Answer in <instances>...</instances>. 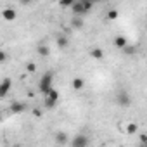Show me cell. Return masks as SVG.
<instances>
[{
	"label": "cell",
	"instance_id": "cell-6",
	"mask_svg": "<svg viewBox=\"0 0 147 147\" xmlns=\"http://www.w3.org/2000/svg\"><path fill=\"white\" fill-rule=\"evenodd\" d=\"M11 85H12V82H11L9 78H5L2 83H0V95L5 97V95L9 94V90H11Z\"/></svg>",
	"mask_w": 147,
	"mask_h": 147
},
{
	"label": "cell",
	"instance_id": "cell-20",
	"mask_svg": "<svg viewBox=\"0 0 147 147\" xmlns=\"http://www.w3.org/2000/svg\"><path fill=\"white\" fill-rule=\"evenodd\" d=\"M19 2H21V4H23V5H28V4H30V2H31V0H19Z\"/></svg>",
	"mask_w": 147,
	"mask_h": 147
},
{
	"label": "cell",
	"instance_id": "cell-21",
	"mask_svg": "<svg viewBox=\"0 0 147 147\" xmlns=\"http://www.w3.org/2000/svg\"><path fill=\"white\" fill-rule=\"evenodd\" d=\"M82 2H94L95 4V2H99V0H82Z\"/></svg>",
	"mask_w": 147,
	"mask_h": 147
},
{
	"label": "cell",
	"instance_id": "cell-4",
	"mask_svg": "<svg viewBox=\"0 0 147 147\" xmlns=\"http://www.w3.org/2000/svg\"><path fill=\"white\" fill-rule=\"evenodd\" d=\"M57 100H59V92L57 90H50L47 95H45V107H49V109H52L55 104H57Z\"/></svg>",
	"mask_w": 147,
	"mask_h": 147
},
{
	"label": "cell",
	"instance_id": "cell-2",
	"mask_svg": "<svg viewBox=\"0 0 147 147\" xmlns=\"http://www.w3.org/2000/svg\"><path fill=\"white\" fill-rule=\"evenodd\" d=\"M52 80H54V75L49 71V73H45V75L42 76V80H40V83H38V88H40V92L43 94V95H47L54 87H52Z\"/></svg>",
	"mask_w": 147,
	"mask_h": 147
},
{
	"label": "cell",
	"instance_id": "cell-19",
	"mask_svg": "<svg viewBox=\"0 0 147 147\" xmlns=\"http://www.w3.org/2000/svg\"><path fill=\"white\" fill-rule=\"evenodd\" d=\"M26 67H28V71H35V69H36V67H35V64H33V62H30V64H28V66H26Z\"/></svg>",
	"mask_w": 147,
	"mask_h": 147
},
{
	"label": "cell",
	"instance_id": "cell-9",
	"mask_svg": "<svg viewBox=\"0 0 147 147\" xmlns=\"http://www.w3.org/2000/svg\"><path fill=\"white\" fill-rule=\"evenodd\" d=\"M67 45H69V38H67V36H64V35L57 36V47H59V49H66Z\"/></svg>",
	"mask_w": 147,
	"mask_h": 147
},
{
	"label": "cell",
	"instance_id": "cell-1",
	"mask_svg": "<svg viewBox=\"0 0 147 147\" xmlns=\"http://www.w3.org/2000/svg\"><path fill=\"white\" fill-rule=\"evenodd\" d=\"M92 7H94V2H82V0H76V2L73 4L71 11H73L75 16H85V14H88L92 11Z\"/></svg>",
	"mask_w": 147,
	"mask_h": 147
},
{
	"label": "cell",
	"instance_id": "cell-12",
	"mask_svg": "<svg viewBox=\"0 0 147 147\" xmlns=\"http://www.w3.org/2000/svg\"><path fill=\"white\" fill-rule=\"evenodd\" d=\"M11 111L12 113H21V111H24V104L23 102H14L12 107H11Z\"/></svg>",
	"mask_w": 147,
	"mask_h": 147
},
{
	"label": "cell",
	"instance_id": "cell-8",
	"mask_svg": "<svg viewBox=\"0 0 147 147\" xmlns=\"http://www.w3.org/2000/svg\"><path fill=\"white\" fill-rule=\"evenodd\" d=\"M2 16H4L5 21H14V19H16V11H14V9H4Z\"/></svg>",
	"mask_w": 147,
	"mask_h": 147
},
{
	"label": "cell",
	"instance_id": "cell-11",
	"mask_svg": "<svg viewBox=\"0 0 147 147\" xmlns=\"http://www.w3.org/2000/svg\"><path fill=\"white\" fill-rule=\"evenodd\" d=\"M55 142H57V144H69L66 133H55Z\"/></svg>",
	"mask_w": 147,
	"mask_h": 147
},
{
	"label": "cell",
	"instance_id": "cell-15",
	"mask_svg": "<svg viewBox=\"0 0 147 147\" xmlns=\"http://www.w3.org/2000/svg\"><path fill=\"white\" fill-rule=\"evenodd\" d=\"M90 55H92V57H95V59H102L104 52H102V49H94V50L90 52Z\"/></svg>",
	"mask_w": 147,
	"mask_h": 147
},
{
	"label": "cell",
	"instance_id": "cell-16",
	"mask_svg": "<svg viewBox=\"0 0 147 147\" xmlns=\"http://www.w3.org/2000/svg\"><path fill=\"white\" fill-rule=\"evenodd\" d=\"M135 131H137V125L130 123V125L126 126V133H135Z\"/></svg>",
	"mask_w": 147,
	"mask_h": 147
},
{
	"label": "cell",
	"instance_id": "cell-17",
	"mask_svg": "<svg viewBox=\"0 0 147 147\" xmlns=\"http://www.w3.org/2000/svg\"><path fill=\"white\" fill-rule=\"evenodd\" d=\"M107 18H109V19H116V18H118V11H109Z\"/></svg>",
	"mask_w": 147,
	"mask_h": 147
},
{
	"label": "cell",
	"instance_id": "cell-5",
	"mask_svg": "<svg viewBox=\"0 0 147 147\" xmlns=\"http://www.w3.org/2000/svg\"><path fill=\"white\" fill-rule=\"evenodd\" d=\"M69 144H71V147H85V145H88V138L83 133H80V135H76L75 138H73Z\"/></svg>",
	"mask_w": 147,
	"mask_h": 147
},
{
	"label": "cell",
	"instance_id": "cell-7",
	"mask_svg": "<svg viewBox=\"0 0 147 147\" xmlns=\"http://www.w3.org/2000/svg\"><path fill=\"white\" fill-rule=\"evenodd\" d=\"M114 45H116L118 49H126V45H128V40H126L123 35H118V36L114 38Z\"/></svg>",
	"mask_w": 147,
	"mask_h": 147
},
{
	"label": "cell",
	"instance_id": "cell-13",
	"mask_svg": "<svg viewBox=\"0 0 147 147\" xmlns=\"http://www.w3.org/2000/svg\"><path fill=\"white\" fill-rule=\"evenodd\" d=\"M73 26H75V28H82L83 26V16H75V18H73Z\"/></svg>",
	"mask_w": 147,
	"mask_h": 147
},
{
	"label": "cell",
	"instance_id": "cell-10",
	"mask_svg": "<svg viewBox=\"0 0 147 147\" xmlns=\"http://www.w3.org/2000/svg\"><path fill=\"white\" fill-rule=\"evenodd\" d=\"M85 87V80L83 78H75V80H73V88H75V90H82Z\"/></svg>",
	"mask_w": 147,
	"mask_h": 147
},
{
	"label": "cell",
	"instance_id": "cell-22",
	"mask_svg": "<svg viewBox=\"0 0 147 147\" xmlns=\"http://www.w3.org/2000/svg\"><path fill=\"white\" fill-rule=\"evenodd\" d=\"M145 135H147V133H145Z\"/></svg>",
	"mask_w": 147,
	"mask_h": 147
},
{
	"label": "cell",
	"instance_id": "cell-14",
	"mask_svg": "<svg viewBox=\"0 0 147 147\" xmlns=\"http://www.w3.org/2000/svg\"><path fill=\"white\" fill-rule=\"evenodd\" d=\"M55 2H57L61 7H73V4H75L76 0H55Z\"/></svg>",
	"mask_w": 147,
	"mask_h": 147
},
{
	"label": "cell",
	"instance_id": "cell-3",
	"mask_svg": "<svg viewBox=\"0 0 147 147\" xmlns=\"http://www.w3.org/2000/svg\"><path fill=\"white\" fill-rule=\"evenodd\" d=\"M116 102H118V106H121V107H128V106L131 104V97H130V94H128L126 90H119V92L116 94Z\"/></svg>",
	"mask_w": 147,
	"mask_h": 147
},
{
	"label": "cell",
	"instance_id": "cell-18",
	"mask_svg": "<svg viewBox=\"0 0 147 147\" xmlns=\"http://www.w3.org/2000/svg\"><path fill=\"white\" fill-rule=\"evenodd\" d=\"M38 52H40V55H49V49L47 47H40Z\"/></svg>",
	"mask_w": 147,
	"mask_h": 147
}]
</instances>
